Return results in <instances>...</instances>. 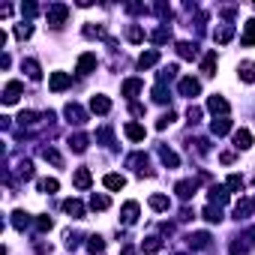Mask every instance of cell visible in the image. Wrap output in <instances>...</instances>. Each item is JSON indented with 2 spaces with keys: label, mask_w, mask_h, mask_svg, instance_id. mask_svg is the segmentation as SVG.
Masks as SVG:
<instances>
[{
  "label": "cell",
  "mask_w": 255,
  "mask_h": 255,
  "mask_svg": "<svg viewBox=\"0 0 255 255\" xmlns=\"http://www.w3.org/2000/svg\"><path fill=\"white\" fill-rule=\"evenodd\" d=\"M219 159H222L225 165H231V162H234V153H222V156H219Z\"/></svg>",
  "instance_id": "cell-54"
},
{
  "label": "cell",
  "mask_w": 255,
  "mask_h": 255,
  "mask_svg": "<svg viewBox=\"0 0 255 255\" xmlns=\"http://www.w3.org/2000/svg\"><path fill=\"white\" fill-rule=\"evenodd\" d=\"M15 36H18V39H30L33 36V27L30 24H18V27H15Z\"/></svg>",
  "instance_id": "cell-48"
},
{
  "label": "cell",
  "mask_w": 255,
  "mask_h": 255,
  "mask_svg": "<svg viewBox=\"0 0 255 255\" xmlns=\"http://www.w3.org/2000/svg\"><path fill=\"white\" fill-rule=\"evenodd\" d=\"M84 36H87V39H99V36H105V30H102L99 24H96V27L87 24V27H84Z\"/></svg>",
  "instance_id": "cell-47"
},
{
  "label": "cell",
  "mask_w": 255,
  "mask_h": 255,
  "mask_svg": "<svg viewBox=\"0 0 255 255\" xmlns=\"http://www.w3.org/2000/svg\"><path fill=\"white\" fill-rule=\"evenodd\" d=\"M90 111H93V114H108V111H111L108 96H93V99H90Z\"/></svg>",
  "instance_id": "cell-22"
},
{
  "label": "cell",
  "mask_w": 255,
  "mask_h": 255,
  "mask_svg": "<svg viewBox=\"0 0 255 255\" xmlns=\"http://www.w3.org/2000/svg\"><path fill=\"white\" fill-rule=\"evenodd\" d=\"M42 159L51 162V165H57V168H63V159H60V153L54 147H42Z\"/></svg>",
  "instance_id": "cell-29"
},
{
  "label": "cell",
  "mask_w": 255,
  "mask_h": 255,
  "mask_svg": "<svg viewBox=\"0 0 255 255\" xmlns=\"http://www.w3.org/2000/svg\"><path fill=\"white\" fill-rule=\"evenodd\" d=\"M153 102H159V105H165V102H168V90H165V84H156V87H153Z\"/></svg>",
  "instance_id": "cell-43"
},
{
  "label": "cell",
  "mask_w": 255,
  "mask_h": 255,
  "mask_svg": "<svg viewBox=\"0 0 255 255\" xmlns=\"http://www.w3.org/2000/svg\"><path fill=\"white\" fill-rule=\"evenodd\" d=\"M72 183L78 186V189H90V183H93V174H90V168H75V174H72Z\"/></svg>",
  "instance_id": "cell-9"
},
{
  "label": "cell",
  "mask_w": 255,
  "mask_h": 255,
  "mask_svg": "<svg viewBox=\"0 0 255 255\" xmlns=\"http://www.w3.org/2000/svg\"><path fill=\"white\" fill-rule=\"evenodd\" d=\"M204 219H207V222H222V210L216 207V204H207V207H204V213H201Z\"/></svg>",
  "instance_id": "cell-31"
},
{
  "label": "cell",
  "mask_w": 255,
  "mask_h": 255,
  "mask_svg": "<svg viewBox=\"0 0 255 255\" xmlns=\"http://www.w3.org/2000/svg\"><path fill=\"white\" fill-rule=\"evenodd\" d=\"M255 213V198H240L234 204V219H246Z\"/></svg>",
  "instance_id": "cell-4"
},
{
  "label": "cell",
  "mask_w": 255,
  "mask_h": 255,
  "mask_svg": "<svg viewBox=\"0 0 255 255\" xmlns=\"http://www.w3.org/2000/svg\"><path fill=\"white\" fill-rule=\"evenodd\" d=\"M156 63H159V51L150 48V51H144V54L138 57V69H150V66H156Z\"/></svg>",
  "instance_id": "cell-20"
},
{
  "label": "cell",
  "mask_w": 255,
  "mask_h": 255,
  "mask_svg": "<svg viewBox=\"0 0 255 255\" xmlns=\"http://www.w3.org/2000/svg\"><path fill=\"white\" fill-rule=\"evenodd\" d=\"M237 75H240V81H246V84H255V63L243 60L240 66H237Z\"/></svg>",
  "instance_id": "cell-17"
},
{
  "label": "cell",
  "mask_w": 255,
  "mask_h": 255,
  "mask_svg": "<svg viewBox=\"0 0 255 255\" xmlns=\"http://www.w3.org/2000/svg\"><path fill=\"white\" fill-rule=\"evenodd\" d=\"M93 69H96V54H90V51H87V54L78 57V75H90Z\"/></svg>",
  "instance_id": "cell-13"
},
{
  "label": "cell",
  "mask_w": 255,
  "mask_h": 255,
  "mask_svg": "<svg viewBox=\"0 0 255 255\" xmlns=\"http://www.w3.org/2000/svg\"><path fill=\"white\" fill-rule=\"evenodd\" d=\"M171 39V27H159V30H153V42L156 45H162V42H168Z\"/></svg>",
  "instance_id": "cell-41"
},
{
  "label": "cell",
  "mask_w": 255,
  "mask_h": 255,
  "mask_svg": "<svg viewBox=\"0 0 255 255\" xmlns=\"http://www.w3.org/2000/svg\"><path fill=\"white\" fill-rule=\"evenodd\" d=\"M96 138L105 144V147H114V132H111V126H102V129L96 132Z\"/></svg>",
  "instance_id": "cell-37"
},
{
  "label": "cell",
  "mask_w": 255,
  "mask_h": 255,
  "mask_svg": "<svg viewBox=\"0 0 255 255\" xmlns=\"http://www.w3.org/2000/svg\"><path fill=\"white\" fill-rule=\"evenodd\" d=\"M177 90H180V96H198V90H201V84L195 81V78H180V84H177Z\"/></svg>",
  "instance_id": "cell-12"
},
{
  "label": "cell",
  "mask_w": 255,
  "mask_h": 255,
  "mask_svg": "<svg viewBox=\"0 0 255 255\" xmlns=\"http://www.w3.org/2000/svg\"><path fill=\"white\" fill-rule=\"evenodd\" d=\"M69 147H72L75 153H84V150H87V135H81V132H75L72 138H69Z\"/></svg>",
  "instance_id": "cell-32"
},
{
  "label": "cell",
  "mask_w": 255,
  "mask_h": 255,
  "mask_svg": "<svg viewBox=\"0 0 255 255\" xmlns=\"http://www.w3.org/2000/svg\"><path fill=\"white\" fill-rule=\"evenodd\" d=\"M141 249L144 252H159L162 249V240H159V237H147V240L141 243Z\"/></svg>",
  "instance_id": "cell-44"
},
{
  "label": "cell",
  "mask_w": 255,
  "mask_h": 255,
  "mask_svg": "<svg viewBox=\"0 0 255 255\" xmlns=\"http://www.w3.org/2000/svg\"><path fill=\"white\" fill-rule=\"evenodd\" d=\"M51 225H54V222H51L48 216H39V219H36V228H39V231H51Z\"/></svg>",
  "instance_id": "cell-50"
},
{
  "label": "cell",
  "mask_w": 255,
  "mask_h": 255,
  "mask_svg": "<svg viewBox=\"0 0 255 255\" xmlns=\"http://www.w3.org/2000/svg\"><path fill=\"white\" fill-rule=\"evenodd\" d=\"M168 123H174V111H171V108H168V111L159 117V120H156V129L162 132V129H168Z\"/></svg>",
  "instance_id": "cell-46"
},
{
  "label": "cell",
  "mask_w": 255,
  "mask_h": 255,
  "mask_svg": "<svg viewBox=\"0 0 255 255\" xmlns=\"http://www.w3.org/2000/svg\"><path fill=\"white\" fill-rule=\"evenodd\" d=\"M159 159H162L168 168H177V165H180V156H177L174 150H168V147H159Z\"/></svg>",
  "instance_id": "cell-25"
},
{
  "label": "cell",
  "mask_w": 255,
  "mask_h": 255,
  "mask_svg": "<svg viewBox=\"0 0 255 255\" xmlns=\"http://www.w3.org/2000/svg\"><path fill=\"white\" fill-rule=\"evenodd\" d=\"M177 54L183 60H195L198 57V45L195 42H177Z\"/></svg>",
  "instance_id": "cell-21"
},
{
  "label": "cell",
  "mask_w": 255,
  "mask_h": 255,
  "mask_svg": "<svg viewBox=\"0 0 255 255\" xmlns=\"http://www.w3.org/2000/svg\"><path fill=\"white\" fill-rule=\"evenodd\" d=\"M210 132H213V135H225V132H231V120H228V117H219V120L210 123Z\"/></svg>",
  "instance_id": "cell-27"
},
{
  "label": "cell",
  "mask_w": 255,
  "mask_h": 255,
  "mask_svg": "<svg viewBox=\"0 0 255 255\" xmlns=\"http://www.w3.org/2000/svg\"><path fill=\"white\" fill-rule=\"evenodd\" d=\"M126 138H129V141H144V126L126 123Z\"/></svg>",
  "instance_id": "cell-28"
},
{
  "label": "cell",
  "mask_w": 255,
  "mask_h": 255,
  "mask_svg": "<svg viewBox=\"0 0 255 255\" xmlns=\"http://www.w3.org/2000/svg\"><path fill=\"white\" fill-rule=\"evenodd\" d=\"M69 84H72V75H69V72H51V78H48V87L54 90V93L66 90Z\"/></svg>",
  "instance_id": "cell-3"
},
{
  "label": "cell",
  "mask_w": 255,
  "mask_h": 255,
  "mask_svg": "<svg viewBox=\"0 0 255 255\" xmlns=\"http://www.w3.org/2000/svg\"><path fill=\"white\" fill-rule=\"evenodd\" d=\"M48 24L51 27H63L66 24V18H69V6L66 3H54V6H48Z\"/></svg>",
  "instance_id": "cell-1"
},
{
  "label": "cell",
  "mask_w": 255,
  "mask_h": 255,
  "mask_svg": "<svg viewBox=\"0 0 255 255\" xmlns=\"http://www.w3.org/2000/svg\"><path fill=\"white\" fill-rule=\"evenodd\" d=\"M225 189H228V192H243V177H240V174H231V177L225 180Z\"/></svg>",
  "instance_id": "cell-38"
},
{
  "label": "cell",
  "mask_w": 255,
  "mask_h": 255,
  "mask_svg": "<svg viewBox=\"0 0 255 255\" xmlns=\"http://www.w3.org/2000/svg\"><path fill=\"white\" fill-rule=\"evenodd\" d=\"M186 120H189V123H198V120H201V108L189 105V108H186Z\"/></svg>",
  "instance_id": "cell-49"
},
{
  "label": "cell",
  "mask_w": 255,
  "mask_h": 255,
  "mask_svg": "<svg viewBox=\"0 0 255 255\" xmlns=\"http://www.w3.org/2000/svg\"><path fill=\"white\" fill-rule=\"evenodd\" d=\"M207 198H210V204H216V207H219V204L228 201V189H225V186H210Z\"/></svg>",
  "instance_id": "cell-23"
},
{
  "label": "cell",
  "mask_w": 255,
  "mask_h": 255,
  "mask_svg": "<svg viewBox=\"0 0 255 255\" xmlns=\"http://www.w3.org/2000/svg\"><path fill=\"white\" fill-rule=\"evenodd\" d=\"M246 240H249V243H255V225H252L249 231H246Z\"/></svg>",
  "instance_id": "cell-55"
},
{
  "label": "cell",
  "mask_w": 255,
  "mask_h": 255,
  "mask_svg": "<svg viewBox=\"0 0 255 255\" xmlns=\"http://www.w3.org/2000/svg\"><path fill=\"white\" fill-rule=\"evenodd\" d=\"M141 87H144V84H141V78H129V81H123L120 93H123L126 99H132V96H138V93H141Z\"/></svg>",
  "instance_id": "cell-18"
},
{
  "label": "cell",
  "mask_w": 255,
  "mask_h": 255,
  "mask_svg": "<svg viewBox=\"0 0 255 255\" xmlns=\"http://www.w3.org/2000/svg\"><path fill=\"white\" fill-rule=\"evenodd\" d=\"M21 93H24V84L21 81H9L3 87V102H6V105H15V102L21 99Z\"/></svg>",
  "instance_id": "cell-2"
},
{
  "label": "cell",
  "mask_w": 255,
  "mask_h": 255,
  "mask_svg": "<svg viewBox=\"0 0 255 255\" xmlns=\"http://www.w3.org/2000/svg\"><path fill=\"white\" fill-rule=\"evenodd\" d=\"M126 165L129 168H135V174H150V168H147V156H144V153H132V156L126 159Z\"/></svg>",
  "instance_id": "cell-6"
},
{
  "label": "cell",
  "mask_w": 255,
  "mask_h": 255,
  "mask_svg": "<svg viewBox=\"0 0 255 255\" xmlns=\"http://www.w3.org/2000/svg\"><path fill=\"white\" fill-rule=\"evenodd\" d=\"M120 219H123V225H135V222H138V201H126L123 210H120Z\"/></svg>",
  "instance_id": "cell-5"
},
{
  "label": "cell",
  "mask_w": 255,
  "mask_h": 255,
  "mask_svg": "<svg viewBox=\"0 0 255 255\" xmlns=\"http://www.w3.org/2000/svg\"><path fill=\"white\" fill-rule=\"evenodd\" d=\"M216 51H207V54H204V60H201V72L207 75V78H213L216 75Z\"/></svg>",
  "instance_id": "cell-16"
},
{
  "label": "cell",
  "mask_w": 255,
  "mask_h": 255,
  "mask_svg": "<svg viewBox=\"0 0 255 255\" xmlns=\"http://www.w3.org/2000/svg\"><path fill=\"white\" fill-rule=\"evenodd\" d=\"M18 120H21V126H33V123L39 120V114H36V111H21Z\"/></svg>",
  "instance_id": "cell-45"
},
{
  "label": "cell",
  "mask_w": 255,
  "mask_h": 255,
  "mask_svg": "<svg viewBox=\"0 0 255 255\" xmlns=\"http://www.w3.org/2000/svg\"><path fill=\"white\" fill-rule=\"evenodd\" d=\"M207 111H213V114H222V117H225V114L231 111V105H228V99H222V96H216V93H213V96L207 99Z\"/></svg>",
  "instance_id": "cell-8"
},
{
  "label": "cell",
  "mask_w": 255,
  "mask_h": 255,
  "mask_svg": "<svg viewBox=\"0 0 255 255\" xmlns=\"http://www.w3.org/2000/svg\"><path fill=\"white\" fill-rule=\"evenodd\" d=\"M90 207H93V210H108V207H111V198L93 192V195H90Z\"/></svg>",
  "instance_id": "cell-30"
},
{
  "label": "cell",
  "mask_w": 255,
  "mask_h": 255,
  "mask_svg": "<svg viewBox=\"0 0 255 255\" xmlns=\"http://www.w3.org/2000/svg\"><path fill=\"white\" fill-rule=\"evenodd\" d=\"M36 12H39V9L33 6V3H24V6H21V15H27V18H33V15H36Z\"/></svg>",
  "instance_id": "cell-51"
},
{
  "label": "cell",
  "mask_w": 255,
  "mask_h": 255,
  "mask_svg": "<svg viewBox=\"0 0 255 255\" xmlns=\"http://www.w3.org/2000/svg\"><path fill=\"white\" fill-rule=\"evenodd\" d=\"M63 114L69 117V123H75V126H81L84 120H87V114H84V108H81V105H75V102H69V105L63 108Z\"/></svg>",
  "instance_id": "cell-7"
},
{
  "label": "cell",
  "mask_w": 255,
  "mask_h": 255,
  "mask_svg": "<svg viewBox=\"0 0 255 255\" xmlns=\"http://www.w3.org/2000/svg\"><path fill=\"white\" fill-rule=\"evenodd\" d=\"M21 69H24L27 78H33V81H39V78H42V69H39V63H36V60H24V63H21Z\"/></svg>",
  "instance_id": "cell-26"
},
{
  "label": "cell",
  "mask_w": 255,
  "mask_h": 255,
  "mask_svg": "<svg viewBox=\"0 0 255 255\" xmlns=\"http://www.w3.org/2000/svg\"><path fill=\"white\" fill-rule=\"evenodd\" d=\"M63 210L69 213L72 219H84V204H81L78 198H66V201H63Z\"/></svg>",
  "instance_id": "cell-14"
},
{
  "label": "cell",
  "mask_w": 255,
  "mask_h": 255,
  "mask_svg": "<svg viewBox=\"0 0 255 255\" xmlns=\"http://www.w3.org/2000/svg\"><path fill=\"white\" fill-rule=\"evenodd\" d=\"M249 243H231V255H243Z\"/></svg>",
  "instance_id": "cell-52"
},
{
  "label": "cell",
  "mask_w": 255,
  "mask_h": 255,
  "mask_svg": "<svg viewBox=\"0 0 255 255\" xmlns=\"http://www.w3.org/2000/svg\"><path fill=\"white\" fill-rule=\"evenodd\" d=\"M126 39H129V42H144V30H141L138 24H129V27H126Z\"/></svg>",
  "instance_id": "cell-36"
},
{
  "label": "cell",
  "mask_w": 255,
  "mask_h": 255,
  "mask_svg": "<svg viewBox=\"0 0 255 255\" xmlns=\"http://www.w3.org/2000/svg\"><path fill=\"white\" fill-rule=\"evenodd\" d=\"M132 114H135V117H141V114H144V105H138V102H132Z\"/></svg>",
  "instance_id": "cell-53"
},
{
  "label": "cell",
  "mask_w": 255,
  "mask_h": 255,
  "mask_svg": "<svg viewBox=\"0 0 255 255\" xmlns=\"http://www.w3.org/2000/svg\"><path fill=\"white\" fill-rule=\"evenodd\" d=\"M234 147L237 150H249L252 147V132L249 129H237L234 132Z\"/></svg>",
  "instance_id": "cell-19"
},
{
  "label": "cell",
  "mask_w": 255,
  "mask_h": 255,
  "mask_svg": "<svg viewBox=\"0 0 255 255\" xmlns=\"http://www.w3.org/2000/svg\"><path fill=\"white\" fill-rule=\"evenodd\" d=\"M195 189H198V183H195V180H180V183L174 186L177 198H183V201H189V198L195 195Z\"/></svg>",
  "instance_id": "cell-10"
},
{
  "label": "cell",
  "mask_w": 255,
  "mask_h": 255,
  "mask_svg": "<svg viewBox=\"0 0 255 255\" xmlns=\"http://www.w3.org/2000/svg\"><path fill=\"white\" fill-rule=\"evenodd\" d=\"M186 240H189L192 249H207V246H210V234H207V231H195V234L186 237Z\"/></svg>",
  "instance_id": "cell-15"
},
{
  "label": "cell",
  "mask_w": 255,
  "mask_h": 255,
  "mask_svg": "<svg viewBox=\"0 0 255 255\" xmlns=\"http://www.w3.org/2000/svg\"><path fill=\"white\" fill-rule=\"evenodd\" d=\"M12 225L18 228V231H24V228L30 225V216H27L24 210H15V213H12Z\"/></svg>",
  "instance_id": "cell-33"
},
{
  "label": "cell",
  "mask_w": 255,
  "mask_h": 255,
  "mask_svg": "<svg viewBox=\"0 0 255 255\" xmlns=\"http://www.w3.org/2000/svg\"><path fill=\"white\" fill-rule=\"evenodd\" d=\"M213 39H216L219 45H228V42L234 39V24H219V27L213 30Z\"/></svg>",
  "instance_id": "cell-11"
},
{
  "label": "cell",
  "mask_w": 255,
  "mask_h": 255,
  "mask_svg": "<svg viewBox=\"0 0 255 255\" xmlns=\"http://www.w3.org/2000/svg\"><path fill=\"white\" fill-rule=\"evenodd\" d=\"M102 183H105V189L117 192V189H123V186H126V177H123V174H105V180H102Z\"/></svg>",
  "instance_id": "cell-24"
},
{
  "label": "cell",
  "mask_w": 255,
  "mask_h": 255,
  "mask_svg": "<svg viewBox=\"0 0 255 255\" xmlns=\"http://www.w3.org/2000/svg\"><path fill=\"white\" fill-rule=\"evenodd\" d=\"M18 177H24V180L33 177V162H30V159H21V162H18Z\"/></svg>",
  "instance_id": "cell-42"
},
{
  "label": "cell",
  "mask_w": 255,
  "mask_h": 255,
  "mask_svg": "<svg viewBox=\"0 0 255 255\" xmlns=\"http://www.w3.org/2000/svg\"><path fill=\"white\" fill-rule=\"evenodd\" d=\"M57 189H60V183H57L54 177H45V180H39V192H48V195H51V192H57Z\"/></svg>",
  "instance_id": "cell-39"
},
{
  "label": "cell",
  "mask_w": 255,
  "mask_h": 255,
  "mask_svg": "<svg viewBox=\"0 0 255 255\" xmlns=\"http://www.w3.org/2000/svg\"><path fill=\"white\" fill-rule=\"evenodd\" d=\"M177 255H189V252H177Z\"/></svg>",
  "instance_id": "cell-56"
},
{
  "label": "cell",
  "mask_w": 255,
  "mask_h": 255,
  "mask_svg": "<svg viewBox=\"0 0 255 255\" xmlns=\"http://www.w3.org/2000/svg\"><path fill=\"white\" fill-rule=\"evenodd\" d=\"M168 204H171L168 195H150V207L153 210H168Z\"/></svg>",
  "instance_id": "cell-40"
},
{
  "label": "cell",
  "mask_w": 255,
  "mask_h": 255,
  "mask_svg": "<svg viewBox=\"0 0 255 255\" xmlns=\"http://www.w3.org/2000/svg\"><path fill=\"white\" fill-rule=\"evenodd\" d=\"M102 249H105V240H102L99 234H90V237H87V252L96 255V252H102Z\"/></svg>",
  "instance_id": "cell-35"
},
{
  "label": "cell",
  "mask_w": 255,
  "mask_h": 255,
  "mask_svg": "<svg viewBox=\"0 0 255 255\" xmlns=\"http://www.w3.org/2000/svg\"><path fill=\"white\" fill-rule=\"evenodd\" d=\"M243 45H255V18L246 21V30H243V36H240Z\"/></svg>",
  "instance_id": "cell-34"
}]
</instances>
